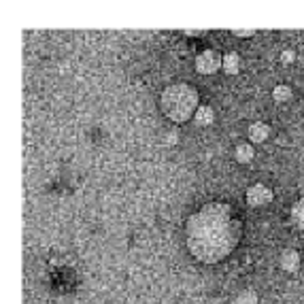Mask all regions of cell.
<instances>
[{
    "mask_svg": "<svg viewBox=\"0 0 304 304\" xmlns=\"http://www.w3.org/2000/svg\"><path fill=\"white\" fill-rule=\"evenodd\" d=\"M245 198H247V204L249 206H253V209H260V206H266V204L273 202L275 193H273V190H270L268 185L253 183L247 190V193H245Z\"/></svg>",
    "mask_w": 304,
    "mask_h": 304,
    "instance_id": "277c9868",
    "label": "cell"
},
{
    "mask_svg": "<svg viewBox=\"0 0 304 304\" xmlns=\"http://www.w3.org/2000/svg\"><path fill=\"white\" fill-rule=\"evenodd\" d=\"M292 219L300 230H304V198H298L292 206Z\"/></svg>",
    "mask_w": 304,
    "mask_h": 304,
    "instance_id": "8fae6325",
    "label": "cell"
},
{
    "mask_svg": "<svg viewBox=\"0 0 304 304\" xmlns=\"http://www.w3.org/2000/svg\"><path fill=\"white\" fill-rule=\"evenodd\" d=\"M234 304H257L255 289H251V287L241 289V292L236 294V298H234Z\"/></svg>",
    "mask_w": 304,
    "mask_h": 304,
    "instance_id": "7c38bea8",
    "label": "cell"
},
{
    "mask_svg": "<svg viewBox=\"0 0 304 304\" xmlns=\"http://www.w3.org/2000/svg\"><path fill=\"white\" fill-rule=\"evenodd\" d=\"M253 147H251L249 143H241V145H236V149H234V160L238 162V164H249L251 160H253Z\"/></svg>",
    "mask_w": 304,
    "mask_h": 304,
    "instance_id": "9c48e42d",
    "label": "cell"
},
{
    "mask_svg": "<svg viewBox=\"0 0 304 304\" xmlns=\"http://www.w3.org/2000/svg\"><path fill=\"white\" fill-rule=\"evenodd\" d=\"M279 266L285 273H296L300 266V253L296 249H283L279 255Z\"/></svg>",
    "mask_w": 304,
    "mask_h": 304,
    "instance_id": "5b68a950",
    "label": "cell"
},
{
    "mask_svg": "<svg viewBox=\"0 0 304 304\" xmlns=\"http://www.w3.org/2000/svg\"><path fill=\"white\" fill-rule=\"evenodd\" d=\"M243 234L241 219L228 202H209L187 221V247L196 260L217 264L236 249Z\"/></svg>",
    "mask_w": 304,
    "mask_h": 304,
    "instance_id": "6da1fadb",
    "label": "cell"
},
{
    "mask_svg": "<svg viewBox=\"0 0 304 304\" xmlns=\"http://www.w3.org/2000/svg\"><path fill=\"white\" fill-rule=\"evenodd\" d=\"M296 60V51L294 49H283L281 51V62L283 64H292Z\"/></svg>",
    "mask_w": 304,
    "mask_h": 304,
    "instance_id": "9a60e30c",
    "label": "cell"
},
{
    "mask_svg": "<svg viewBox=\"0 0 304 304\" xmlns=\"http://www.w3.org/2000/svg\"><path fill=\"white\" fill-rule=\"evenodd\" d=\"M223 55H219L217 49H204L196 55V70L200 75H213L221 68Z\"/></svg>",
    "mask_w": 304,
    "mask_h": 304,
    "instance_id": "3957f363",
    "label": "cell"
},
{
    "mask_svg": "<svg viewBox=\"0 0 304 304\" xmlns=\"http://www.w3.org/2000/svg\"><path fill=\"white\" fill-rule=\"evenodd\" d=\"M160 109L174 124H185L200 109V94L190 83H170L160 96Z\"/></svg>",
    "mask_w": 304,
    "mask_h": 304,
    "instance_id": "7a4b0ae2",
    "label": "cell"
},
{
    "mask_svg": "<svg viewBox=\"0 0 304 304\" xmlns=\"http://www.w3.org/2000/svg\"><path fill=\"white\" fill-rule=\"evenodd\" d=\"M213 121H215V111H213V107L200 105L196 115H193V124L200 126V128H206V126H211Z\"/></svg>",
    "mask_w": 304,
    "mask_h": 304,
    "instance_id": "52a82bcc",
    "label": "cell"
},
{
    "mask_svg": "<svg viewBox=\"0 0 304 304\" xmlns=\"http://www.w3.org/2000/svg\"><path fill=\"white\" fill-rule=\"evenodd\" d=\"M270 137V126L264 124V121H253V124L249 126V140L251 143H264Z\"/></svg>",
    "mask_w": 304,
    "mask_h": 304,
    "instance_id": "8992f818",
    "label": "cell"
},
{
    "mask_svg": "<svg viewBox=\"0 0 304 304\" xmlns=\"http://www.w3.org/2000/svg\"><path fill=\"white\" fill-rule=\"evenodd\" d=\"M162 143L168 145V147L177 145V143H179V132H177V130H168V132L164 134V138H162Z\"/></svg>",
    "mask_w": 304,
    "mask_h": 304,
    "instance_id": "4fadbf2b",
    "label": "cell"
},
{
    "mask_svg": "<svg viewBox=\"0 0 304 304\" xmlns=\"http://www.w3.org/2000/svg\"><path fill=\"white\" fill-rule=\"evenodd\" d=\"M221 68H223V73H228V75H236L238 70H241V55L234 54V51H228V54L223 55Z\"/></svg>",
    "mask_w": 304,
    "mask_h": 304,
    "instance_id": "ba28073f",
    "label": "cell"
},
{
    "mask_svg": "<svg viewBox=\"0 0 304 304\" xmlns=\"http://www.w3.org/2000/svg\"><path fill=\"white\" fill-rule=\"evenodd\" d=\"M292 96H294L292 87L285 85V83H279V85L273 89V100L275 102H287V100H292Z\"/></svg>",
    "mask_w": 304,
    "mask_h": 304,
    "instance_id": "30bf717a",
    "label": "cell"
},
{
    "mask_svg": "<svg viewBox=\"0 0 304 304\" xmlns=\"http://www.w3.org/2000/svg\"><path fill=\"white\" fill-rule=\"evenodd\" d=\"M232 34L238 36V38H251L255 34V30L253 28H234L232 30Z\"/></svg>",
    "mask_w": 304,
    "mask_h": 304,
    "instance_id": "5bb4252c",
    "label": "cell"
},
{
    "mask_svg": "<svg viewBox=\"0 0 304 304\" xmlns=\"http://www.w3.org/2000/svg\"><path fill=\"white\" fill-rule=\"evenodd\" d=\"M187 36H196V34H200V30H183Z\"/></svg>",
    "mask_w": 304,
    "mask_h": 304,
    "instance_id": "2e32d148",
    "label": "cell"
}]
</instances>
